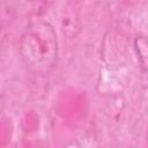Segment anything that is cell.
Segmentation results:
<instances>
[{"label":"cell","mask_w":148,"mask_h":148,"mask_svg":"<svg viewBox=\"0 0 148 148\" xmlns=\"http://www.w3.org/2000/svg\"><path fill=\"white\" fill-rule=\"evenodd\" d=\"M20 54L31 69L52 68L58 54L57 35L52 25L44 21L30 23L20 40Z\"/></svg>","instance_id":"obj_1"},{"label":"cell","mask_w":148,"mask_h":148,"mask_svg":"<svg viewBox=\"0 0 148 148\" xmlns=\"http://www.w3.org/2000/svg\"><path fill=\"white\" fill-rule=\"evenodd\" d=\"M134 45L142 69L148 72V38L142 36L136 37L134 40Z\"/></svg>","instance_id":"obj_2"}]
</instances>
